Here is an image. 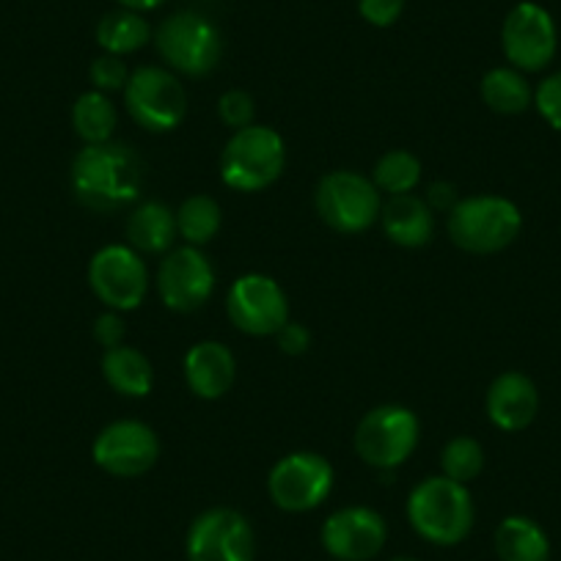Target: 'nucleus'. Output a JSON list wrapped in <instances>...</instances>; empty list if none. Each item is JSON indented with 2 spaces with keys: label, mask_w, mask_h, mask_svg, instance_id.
<instances>
[{
  "label": "nucleus",
  "mask_w": 561,
  "mask_h": 561,
  "mask_svg": "<svg viewBox=\"0 0 561 561\" xmlns=\"http://www.w3.org/2000/svg\"><path fill=\"white\" fill-rule=\"evenodd\" d=\"M539 391L523 371H504L488 391V415L504 433H520L537 419Z\"/></svg>",
  "instance_id": "nucleus-17"
},
{
  "label": "nucleus",
  "mask_w": 561,
  "mask_h": 561,
  "mask_svg": "<svg viewBox=\"0 0 561 561\" xmlns=\"http://www.w3.org/2000/svg\"><path fill=\"white\" fill-rule=\"evenodd\" d=\"M89 75H91V83H94V89L102 91V94H105V91L124 89L129 80V69H127V64H124V58L111 56V53H102L100 58H94Z\"/></svg>",
  "instance_id": "nucleus-30"
},
{
  "label": "nucleus",
  "mask_w": 561,
  "mask_h": 561,
  "mask_svg": "<svg viewBox=\"0 0 561 561\" xmlns=\"http://www.w3.org/2000/svg\"><path fill=\"white\" fill-rule=\"evenodd\" d=\"M124 320L118 317V311H105V314L96 317L94 322V339L102 344L105 350L122 347L124 344Z\"/></svg>",
  "instance_id": "nucleus-33"
},
{
  "label": "nucleus",
  "mask_w": 561,
  "mask_h": 561,
  "mask_svg": "<svg viewBox=\"0 0 561 561\" xmlns=\"http://www.w3.org/2000/svg\"><path fill=\"white\" fill-rule=\"evenodd\" d=\"M149 39H152V28H149L147 18L140 12L116 9V12H107L96 23V45L111 53V56L138 53L140 47L149 45Z\"/></svg>",
  "instance_id": "nucleus-24"
},
{
  "label": "nucleus",
  "mask_w": 561,
  "mask_h": 561,
  "mask_svg": "<svg viewBox=\"0 0 561 561\" xmlns=\"http://www.w3.org/2000/svg\"><path fill=\"white\" fill-rule=\"evenodd\" d=\"M275 339H278L280 353L287 355H304L311 347V333L304 325H298V322H287L275 333Z\"/></svg>",
  "instance_id": "nucleus-34"
},
{
  "label": "nucleus",
  "mask_w": 561,
  "mask_h": 561,
  "mask_svg": "<svg viewBox=\"0 0 561 561\" xmlns=\"http://www.w3.org/2000/svg\"><path fill=\"white\" fill-rule=\"evenodd\" d=\"M440 468H444V477L455 479L460 484H468L471 479H477L484 468V451L479 446V440L466 438V435L449 440L444 455H440Z\"/></svg>",
  "instance_id": "nucleus-28"
},
{
  "label": "nucleus",
  "mask_w": 561,
  "mask_h": 561,
  "mask_svg": "<svg viewBox=\"0 0 561 561\" xmlns=\"http://www.w3.org/2000/svg\"><path fill=\"white\" fill-rule=\"evenodd\" d=\"M380 220L386 237L402 248H421L433 240L435 215L424 198L413 193L391 196L380 207Z\"/></svg>",
  "instance_id": "nucleus-19"
},
{
  "label": "nucleus",
  "mask_w": 561,
  "mask_h": 561,
  "mask_svg": "<svg viewBox=\"0 0 561 561\" xmlns=\"http://www.w3.org/2000/svg\"><path fill=\"white\" fill-rule=\"evenodd\" d=\"M215 289V270L198 248L185 245L165 253L158 270V293L171 311H196Z\"/></svg>",
  "instance_id": "nucleus-15"
},
{
  "label": "nucleus",
  "mask_w": 561,
  "mask_h": 561,
  "mask_svg": "<svg viewBox=\"0 0 561 561\" xmlns=\"http://www.w3.org/2000/svg\"><path fill=\"white\" fill-rule=\"evenodd\" d=\"M102 375H105L107 386L113 391L133 399L147 397L154 382V371L147 355L135 347H127V344L105 350V355H102Z\"/></svg>",
  "instance_id": "nucleus-21"
},
{
  "label": "nucleus",
  "mask_w": 561,
  "mask_h": 561,
  "mask_svg": "<svg viewBox=\"0 0 561 561\" xmlns=\"http://www.w3.org/2000/svg\"><path fill=\"white\" fill-rule=\"evenodd\" d=\"M118 7L122 9H129V12H152V9L163 7L165 0H116Z\"/></svg>",
  "instance_id": "nucleus-36"
},
{
  "label": "nucleus",
  "mask_w": 561,
  "mask_h": 561,
  "mask_svg": "<svg viewBox=\"0 0 561 561\" xmlns=\"http://www.w3.org/2000/svg\"><path fill=\"white\" fill-rule=\"evenodd\" d=\"M358 12L375 28H391L404 12V0H358Z\"/></svg>",
  "instance_id": "nucleus-32"
},
{
  "label": "nucleus",
  "mask_w": 561,
  "mask_h": 561,
  "mask_svg": "<svg viewBox=\"0 0 561 561\" xmlns=\"http://www.w3.org/2000/svg\"><path fill=\"white\" fill-rule=\"evenodd\" d=\"M226 311L237 331L248 336H275L289 322V304L284 289L270 275L248 273L231 284Z\"/></svg>",
  "instance_id": "nucleus-13"
},
{
  "label": "nucleus",
  "mask_w": 561,
  "mask_h": 561,
  "mask_svg": "<svg viewBox=\"0 0 561 561\" xmlns=\"http://www.w3.org/2000/svg\"><path fill=\"white\" fill-rule=\"evenodd\" d=\"M144 165L124 144H91L72 160V191L80 204L96 213L122 209L138 198Z\"/></svg>",
  "instance_id": "nucleus-1"
},
{
  "label": "nucleus",
  "mask_w": 561,
  "mask_h": 561,
  "mask_svg": "<svg viewBox=\"0 0 561 561\" xmlns=\"http://www.w3.org/2000/svg\"><path fill=\"white\" fill-rule=\"evenodd\" d=\"M89 284L111 311H135L149 293V270L129 245H105L89 264Z\"/></svg>",
  "instance_id": "nucleus-9"
},
{
  "label": "nucleus",
  "mask_w": 561,
  "mask_h": 561,
  "mask_svg": "<svg viewBox=\"0 0 561 561\" xmlns=\"http://www.w3.org/2000/svg\"><path fill=\"white\" fill-rule=\"evenodd\" d=\"M94 462L111 477L133 479L147 473L160 457V440L152 427L140 421H113L96 435Z\"/></svg>",
  "instance_id": "nucleus-14"
},
{
  "label": "nucleus",
  "mask_w": 561,
  "mask_h": 561,
  "mask_svg": "<svg viewBox=\"0 0 561 561\" xmlns=\"http://www.w3.org/2000/svg\"><path fill=\"white\" fill-rule=\"evenodd\" d=\"M127 113L149 133H171L187 113V94L180 80L160 67H140L124 85Z\"/></svg>",
  "instance_id": "nucleus-8"
},
{
  "label": "nucleus",
  "mask_w": 561,
  "mask_h": 561,
  "mask_svg": "<svg viewBox=\"0 0 561 561\" xmlns=\"http://www.w3.org/2000/svg\"><path fill=\"white\" fill-rule=\"evenodd\" d=\"M484 105L501 116H517L534 105V89L528 85L526 75L515 67H495L482 78Z\"/></svg>",
  "instance_id": "nucleus-23"
},
{
  "label": "nucleus",
  "mask_w": 561,
  "mask_h": 561,
  "mask_svg": "<svg viewBox=\"0 0 561 561\" xmlns=\"http://www.w3.org/2000/svg\"><path fill=\"white\" fill-rule=\"evenodd\" d=\"M388 526L369 506H344L322 526V545L336 561H369L382 550Z\"/></svg>",
  "instance_id": "nucleus-16"
},
{
  "label": "nucleus",
  "mask_w": 561,
  "mask_h": 561,
  "mask_svg": "<svg viewBox=\"0 0 561 561\" xmlns=\"http://www.w3.org/2000/svg\"><path fill=\"white\" fill-rule=\"evenodd\" d=\"M218 113L220 122L237 133V129L251 127L253 116H256V107H253V96L248 91L231 89L218 100Z\"/></svg>",
  "instance_id": "nucleus-29"
},
{
  "label": "nucleus",
  "mask_w": 561,
  "mask_h": 561,
  "mask_svg": "<svg viewBox=\"0 0 561 561\" xmlns=\"http://www.w3.org/2000/svg\"><path fill=\"white\" fill-rule=\"evenodd\" d=\"M421 180V163L415 154L404 152V149H393V152H386L375 165V182L377 191L388 193V196H402V193H410Z\"/></svg>",
  "instance_id": "nucleus-27"
},
{
  "label": "nucleus",
  "mask_w": 561,
  "mask_h": 561,
  "mask_svg": "<svg viewBox=\"0 0 561 561\" xmlns=\"http://www.w3.org/2000/svg\"><path fill=\"white\" fill-rule=\"evenodd\" d=\"M127 240L138 253H169L176 240V213L160 202L140 204L127 220Z\"/></svg>",
  "instance_id": "nucleus-20"
},
{
  "label": "nucleus",
  "mask_w": 561,
  "mask_h": 561,
  "mask_svg": "<svg viewBox=\"0 0 561 561\" xmlns=\"http://www.w3.org/2000/svg\"><path fill=\"white\" fill-rule=\"evenodd\" d=\"M185 550L187 561H253L256 534L242 512L215 506L193 520Z\"/></svg>",
  "instance_id": "nucleus-11"
},
{
  "label": "nucleus",
  "mask_w": 561,
  "mask_h": 561,
  "mask_svg": "<svg viewBox=\"0 0 561 561\" xmlns=\"http://www.w3.org/2000/svg\"><path fill=\"white\" fill-rule=\"evenodd\" d=\"M72 127L85 147L91 144H107L116 129V107L102 91H85L78 96L72 107Z\"/></svg>",
  "instance_id": "nucleus-25"
},
{
  "label": "nucleus",
  "mask_w": 561,
  "mask_h": 561,
  "mask_svg": "<svg viewBox=\"0 0 561 561\" xmlns=\"http://www.w3.org/2000/svg\"><path fill=\"white\" fill-rule=\"evenodd\" d=\"M457 187L451 182H433L427 191V204L430 209H438V213H451L457 207Z\"/></svg>",
  "instance_id": "nucleus-35"
},
{
  "label": "nucleus",
  "mask_w": 561,
  "mask_h": 561,
  "mask_svg": "<svg viewBox=\"0 0 561 561\" xmlns=\"http://www.w3.org/2000/svg\"><path fill=\"white\" fill-rule=\"evenodd\" d=\"M388 561H419V559H413V556H397V559H388Z\"/></svg>",
  "instance_id": "nucleus-37"
},
{
  "label": "nucleus",
  "mask_w": 561,
  "mask_h": 561,
  "mask_svg": "<svg viewBox=\"0 0 561 561\" xmlns=\"http://www.w3.org/2000/svg\"><path fill=\"white\" fill-rule=\"evenodd\" d=\"M419 446V419L402 404H380L360 419L355 430V451L380 471L402 466Z\"/></svg>",
  "instance_id": "nucleus-7"
},
{
  "label": "nucleus",
  "mask_w": 561,
  "mask_h": 561,
  "mask_svg": "<svg viewBox=\"0 0 561 561\" xmlns=\"http://www.w3.org/2000/svg\"><path fill=\"white\" fill-rule=\"evenodd\" d=\"M534 105H537L539 116H542L556 133H561V72L548 75V78L537 85V91H534Z\"/></svg>",
  "instance_id": "nucleus-31"
},
{
  "label": "nucleus",
  "mask_w": 561,
  "mask_h": 561,
  "mask_svg": "<svg viewBox=\"0 0 561 561\" xmlns=\"http://www.w3.org/2000/svg\"><path fill=\"white\" fill-rule=\"evenodd\" d=\"M501 47H504L506 61L515 69L542 72L556 58V47H559V31L548 9L531 0L517 3L501 25Z\"/></svg>",
  "instance_id": "nucleus-12"
},
{
  "label": "nucleus",
  "mask_w": 561,
  "mask_h": 561,
  "mask_svg": "<svg viewBox=\"0 0 561 561\" xmlns=\"http://www.w3.org/2000/svg\"><path fill=\"white\" fill-rule=\"evenodd\" d=\"M473 499L466 484L449 477H430L408 499V520L421 539L433 545L462 542L473 528Z\"/></svg>",
  "instance_id": "nucleus-2"
},
{
  "label": "nucleus",
  "mask_w": 561,
  "mask_h": 561,
  "mask_svg": "<svg viewBox=\"0 0 561 561\" xmlns=\"http://www.w3.org/2000/svg\"><path fill=\"white\" fill-rule=\"evenodd\" d=\"M154 45L171 69L191 78L213 72L224 56V42L218 28L196 12H176L154 31Z\"/></svg>",
  "instance_id": "nucleus-5"
},
{
  "label": "nucleus",
  "mask_w": 561,
  "mask_h": 561,
  "mask_svg": "<svg viewBox=\"0 0 561 561\" xmlns=\"http://www.w3.org/2000/svg\"><path fill=\"white\" fill-rule=\"evenodd\" d=\"M220 204L213 196H191L176 209V234L193 248H202L218 234Z\"/></svg>",
  "instance_id": "nucleus-26"
},
{
  "label": "nucleus",
  "mask_w": 561,
  "mask_h": 561,
  "mask_svg": "<svg viewBox=\"0 0 561 561\" xmlns=\"http://www.w3.org/2000/svg\"><path fill=\"white\" fill-rule=\"evenodd\" d=\"M495 553L501 561H550V539L531 517L512 515L495 528Z\"/></svg>",
  "instance_id": "nucleus-22"
},
{
  "label": "nucleus",
  "mask_w": 561,
  "mask_h": 561,
  "mask_svg": "<svg viewBox=\"0 0 561 561\" xmlns=\"http://www.w3.org/2000/svg\"><path fill=\"white\" fill-rule=\"evenodd\" d=\"M523 215L504 196L460 198L449 213V237L457 248L477 256H490L520 237Z\"/></svg>",
  "instance_id": "nucleus-3"
},
{
  "label": "nucleus",
  "mask_w": 561,
  "mask_h": 561,
  "mask_svg": "<svg viewBox=\"0 0 561 561\" xmlns=\"http://www.w3.org/2000/svg\"><path fill=\"white\" fill-rule=\"evenodd\" d=\"M287 147L275 129L251 124L237 129L220 154V176L231 191L256 193L273 185L284 174Z\"/></svg>",
  "instance_id": "nucleus-4"
},
{
  "label": "nucleus",
  "mask_w": 561,
  "mask_h": 561,
  "mask_svg": "<svg viewBox=\"0 0 561 561\" xmlns=\"http://www.w3.org/2000/svg\"><path fill=\"white\" fill-rule=\"evenodd\" d=\"M317 215L339 234H360L380 218V191L358 171L322 176L314 193Z\"/></svg>",
  "instance_id": "nucleus-6"
},
{
  "label": "nucleus",
  "mask_w": 561,
  "mask_h": 561,
  "mask_svg": "<svg viewBox=\"0 0 561 561\" xmlns=\"http://www.w3.org/2000/svg\"><path fill=\"white\" fill-rule=\"evenodd\" d=\"M333 468L314 451H295L278 460L267 477V493L284 512H311L331 495Z\"/></svg>",
  "instance_id": "nucleus-10"
},
{
  "label": "nucleus",
  "mask_w": 561,
  "mask_h": 561,
  "mask_svg": "<svg viewBox=\"0 0 561 561\" xmlns=\"http://www.w3.org/2000/svg\"><path fill=\"white\" fill-rule=\"evenodd\" d=\"M237 377V360L220 342H198L185 355V380L202 399H220L231 391Z\"/></svg>",
  "instance_id": "nucleus-18"
}]
</instances>
